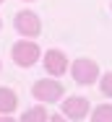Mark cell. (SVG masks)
<instances>
[{
    "mask_svg": "<svg viewBox=\"0 0 112 122\" xmlns=\"http://www.w3.org/2000/svg\"><path fill=\"white\" fill-rule=\"evenodd\" d=\"M11 60L18 65V68H34L39 60H42V47L34 42V39H18L13 47H11Z\"/></svg>",
    "mask_w": 112,
    "mask_h": 122,
    "instance_id": "6da1fadb",
    "label": "cell"
},
{
    "mask_svg": "<svg viewBox=\"0 0 112 122\" xmlns=\"http://www.w3.org/2000/svg\"><path fill=\"white\" fill-rule=\"evenodd\" d=\"M31 96L37 99L39 104H55V101H60V99L65 96V86H63L57 78L47 75V78L34 81V86H31Z\"/></svg>",
    "mask_w": 112,
    "mask_h": 122,
    "instance_id": "7a4b0ae2",
    "label": "cell"
},
{
    "mask_svg": "<svg viewBox=\"0 0 112 122\" xmlns=\"http://www.w3.org/2000/svg\"><path fill=\"white\" fill-rule=\"evenodd\" d=\"M68 70H70V78H73L78 86H91V83H96L99 75H102L99 65H96L91 57H78V60H73Z\"/></svg>",
    "mask_w": 112,
    "mask_h": 122,
    "instance_id": "3957f363",
    "label": "cell"
},
{
    "mask_svg": "<svg viewBox=\"0 0 112 122\" xmlns=\"http://www.w3.org/2000/svg\"><path fill=\"white\" fill-rule=\"evenodd\" d=\"M13 29L21 34L23 39H37L39 34H42V18L34 13V10H18L16 16H13Z\"/></svg>",
    "mask_w": 112,
    "mask_h": 122,
    "instance_id": "277c9868",
    "label": "cell"
},
{
    "mask_svg": "<svg viewBox=\"0 0 112 122\" xmlns=\"http://www.w3.org/2000/svg\"><path fill=\"white\" fill-rule=\"evenodd\" d=\"M91 112V104L86 96H63L60 99V114L68 117L70 122H81L86 120Z\"/></svg>",
    "mask_w": 112,
    "mask_h": 122,
    "instance_id": "5b68a950",
    "label": "cell"
},
{
    "mask_svg": "<svg viewBox=\"0 0 112 122\" xmlns=\"http://www.w3.org/2000/svg\"><path fill=\"white\" fill-rule=\"evenodd\" d=\"M42 65H45L47 75H52V78L65 75V73H68V68H70L68 55L63 52V49H47V52H42Z\"/></svg>",
    "mask_w": 112,
    "mask_h": 122,
    "instance_id": "8992f818",
    "label": "cell"
},
{
    "mask_svg": "<svg viewBox=\"0 0 112 122\" xmlns=\"http://www.w3.org/2000/svg\"><path fill=\"white\" fill-rule=\"evenodd\" d=\"M18 109V94L11 86H0V114H13Z\"/></svg>",
    "mask_w": 112,
    "mask_h": 122,
    "instance_id": "52a82bcc",
    "label": "cell"
},
{
    "mask_svg": "<svg viewBox=\"0 0 112 122\" xmlns=\"http://www.w3.org/2000/svg\"><path fill=\"white\" fill-rule=\"evenodd\" d=\"M47 120H50V114H47L45 104H37V107L26 109L21 117H18V122H47Z\"/></svg>",
    "mask_w": 112,
    "mask_h": 122,
    "instance_id": "ba28073f",
    "label": "cell"
},
{
    "mask_svg": "<svg viewBox=\"0 0 112 122\" xmlns=\"http://www.w3.org/2000/svg\"><path fill=\"white\" fill-rule=\"evenodd\" d=\"M91 122H112V104H99L91 109Z\"/></svg>",
    "mask_w": 112,
    "mask_h": 122,
    "instance_id": "9c48e42d",
    "label": "cell"
},
{
    "mask_svg": "<svg viewBox=\"0 0 112 122\" xmlns=\"http://www.w3.org/2000/svg\"><path fill=\"white\" fill-rule=\"evenodd\" d=\"M96 83H99V91H102V94L112 101V70H110V73H102Z\"/></svg>",
    "mask_w": 112,
    "mask_h": 122,
    "instance_id": "30bf717a",
    "label": "cell"
},
{
    "mask_svg": "<svg viewBox=\"0 0 112 122\" xmlns=\"http://www.w3.org/2000/svg\"><path fill=\"white\" fill-rule=\"evenodd\" d=\"M47 122H70V120H68V117H63V114L57 112V114H52V117H50Z\"/></svg>",
    "mask_w": 112,
    "mask_h": 122,
    "instance_id": "8fae6325",
    "label": "cell"
},
{
    "mask_svg": "<svg viewBox=\"0 0 112 122\" xmlns=\"http://www.w3.org/2000/svg\"><path fill=\"white\" fill-rule=\"evenodd\" d=\"M0 122H18V120H13V114H0Z\"/></svg>",
    "mask_w": 112,
    "mask_h": 122,
    "instance_id": "7c38bea8",
    "label": "cell"
},
{
    "mask_svg": "<svg viewBox=\"0 0 112 122\" xmlns=\"http://www.w3.org/2000/svg\"><path fill=\"white\" fill-rule=\"evenodd\" d=\"M23 3H34V0H23Z\"/></svg>",
    "mask_w": 112,
    "mask_h": 122,
    "instance_id": "4fadbf2b",
    "label": "cell"
},
{
    "mask_svg": "<svg viewBox=\"0 0 112 122\" xmlns=\"http://www.w3.org/2000/svg\"><path fill=\"white\" fill-rule=\"evenodd\" d=\"M0 29H3V18H0Z\"/></svg>",
    "mask_w": 112,
    "mask_h": 122,
    "instance_id": "5bb4252c",
    "label": "cell"
},
{
    "mask_svg": "<svg viewBox=\"0 0 112 122\" xmlns=\"http://www.w3.org/2000/svg\"><path fill=\"white\" fill-rule=\"evenodd\" d=\"M110 10H112V0H110Z\"/></svg>",
    "mask_w": 112,
    "mask_h": 122,
    "instance_id": "9a60e30c",
    "label": "cell"
},
{
    "mask_svg": "<svg viewBox=\"0 0 112 122\" xmlns=\"http://www.w3.org/2000/svg\"><path fill=\"white\" fill-rule=\"evenodd\" d=\"M0 5H3V0H0Z\"/></svg>",
    "mask_w": 112,
    "mask_h": 122,
    "instance_id": "2e32d148",
    "label": "cell"
},
{
    "mask_svg": "<svg viewBox=\"0 0 112 122\" xmlns=\"http://www.w3.org/2000/svg\"><path fill=\"white\" fill-rule=\"evenodd\" d=\"M0 68H3V65H0Z\"/></svg>",
    "mask_w": 112,
    "mask_h": 122,
    "instance_id": "e0dca14e",
    "label": "cell"
}]
</instances>
